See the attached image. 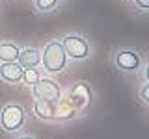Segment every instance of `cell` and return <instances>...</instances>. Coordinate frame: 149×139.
<instances>
[{"label": "cell", "instance_id": "6da1fadb", "mask_svg": "<svg viewBox=\"0 0 149 139\" xmlns=\"http://www.w3.org/2000/svg\"><path fill=\"white\" fill-rule=\"evenodd\" d=\"M41 63H43L45 71L49 72H60L65 69L67 54H65L60 41H50L45 45V50L41 52Z\"/></svg>", "mask_w": 149, "mask_h": 139}, {"label": "cell", "instance_id": "7a4b0ae2", "mask_svg": "<svg viewBox=\"0 0 149 139\" xmlns=\"http://www.w3.org/2000/svg\"><path fill=\"white\" fill-rule=\"evenodd\" d=\"M0 124L8 132H15L24 124V109L19 104H8L0 111Z\"/></svg>", "mask_w": 149, "mask_h": 139}, {"label": "cell", "instance_id": "3957f363", "mask_svg": "<svg viewBox=\"0 0 149 139\" xmlns=\"http://www.w3.org/2000/svg\"><path fill=\"white\" fill-rule=\"evenodd\" d=\"M60 43H62L65 54L71 56L73 59H86L90 56V45L82 35H65Z\"/></svg>", "mask_w": 149, "mask_h": 139}, {"label": "cell", "instance_id": "277c9868", "mask_svg": "<svg viewBox=\"0 0 149 139\" xmlns=\"http://www.w3.org/2000/svg\"><path fill=\"white\" fill-rule=\"evenodd\" d=\"M34 96L39 100H50L56 102L62 98V89L54 80H49V78H39L34 85Z\"/></svg>", "mask_w": 149, "mask_h": 139}, {"label": "cell", "instance_id": "5b68a950", "mask_svg": "<svg viewBox=\"0 0 149 139\" xmlns=\"http://www.w3.org/2000/svg\"><path fill=\"white\" fill-rule=\"evenodd\" d=\"M114 63L118 69H121L125 72H136L140 69V65H142V59H140V54L134 52V50L121 48L114 56Z\"/></svg>", "mask_w": 149, "mask_h": 139}, {"label": "cell", "instance_id": "8992f818", "mask_svg": "<svg viewBox=\"0 0 149 139\" xmlns=\"http://www.w3.org/2000/svg\"><path fill=\"white\" fill-rule=\"evenodd\" d=\"M69 100L74 106V109H84L91 100V91L88 87V83L78 82L69 89Z\"/></svg>", "mask_w": 149, "mask_h": 139}, {"label": "cell", "instance_id": "52a82bcc", "mask_svg": "<svg viewBox=\"0 0 149 139\" xmlns=\"http://www.w3.org/2000/svg\"><path fill=\"white\" fill-rule=\"evenodd\" d=\"M22 71L17 61H4L0 65V78L8 83H17L19 80H22Z\"/></svg>", "mask_w": 149, "mask_h": 139}, {"label": "cell", "instance_id": "ba28073f", "mask_svg": "<svg viewBox=\"0 0 149 139\" xmlns=\"http://www.w3.org/2000/svg\"><path fill=\"white\" fill-rule=\"evenodd\" d=\"M17 63L21 65L22 69H34L41 63V52L37 48H24L19 52Z\"/></svg>", "mask_w": 149, "mask_h": 139}, {"label": "cell", "instance_id": "9c48e42d", "mask_svg": "<svg viewBox=\"0 0 149 139\" xmlns=\"http://www.w3.org/2000/svg\"><path fill=\"white\" fill-rule=\"evenodd\" d=\"M34 113L43 120H52L54 115H56V106L50 100H39L37 98V102L34 104Z\"/></svg>", "mask_w": 149, "mask_h": 139}, {"label": "cell", "instance_id": "30bf717a", "mask_svg": "<svg viewBox=\"0 0 149 139\" xmlns=\"http://www.w3.org/2000/svg\"><path fill=\"white\" fill-rule=\"evenodd\" d=\"M21 48L15 43H0V61H17Z\"/></svg>", "mask_w": 149, "mask_h": 139}, {"label": "cell", "instance_id": "8fae6325", "mask_svg": "<svg viewBox=\"0 0 149 139\" xmlns=\"http://www.w3.org/2000/svg\"><path fill=\"white\" fill-rule=\"evenodd\" d=\"M58 102V106H56V115L54 119H71L74 115V106L71 104V100L69 98H63V100H56Z\"/></svg>", "mask_w": 149, "mask_h": 139}, {"label": "cell", "instance_id": "7c38bea8", "mask_svg": "<svg viewBox=\"0 0 149 139\" xmlns=\"http://www.w3.org/2000/svg\"><path fill=\"white\" fill-rule=\"evenodd\" d=\"M58 2H60V0H34L36 8L39 9L41 13H49V11H52V9L58 6Z\"/></svg>", "mask_w": 149, "mask_h": 139}, {"label": "cell", "instance_id": "4fadbf2b", "mask_svg": "<svg viewBox=\"0 0 149 139\" xmlns=\"http://www.w3.org/2000/svg\"><path fill=\"white\" fill-rule=\"evenodd\" d=\"M39 71L34 67V69H24L22 71V80H24V83H28V85H34V83L39 80Z\"/></svg>", "mask_w": 149, "mask_h": 139}, {"label": "cell", "instance_id": "5bb4252c", "mask_svg": "<svg viewBox=\"0 0 149 139\" xmlns=\"http://www.w3.org/2000/svg\"><path fill=\"white\" fill-rule=\"evenodd\" d=\"M140 98L146 102V104H149V82L142 87V89H140Z\"/></svg>", "mask_w": 149, "mask_h": 139}, {"label": "cell", "instance_id": "9a60e30c", "mask_svg": "<svg viewBox=\"0 0 149 139\" xmlns=\"http://www.w3.org/2000/svg\"><path fill=\"white\" fill-rule=\"evenodd\" d=\"M134 4H136V8L142 9V11H149V0H134Z\"/></svg>", "mask_w": 149, "mask_h": 139}, {"label": "cell", "instance_id": "2e32d148", "mask_svg": "<svg viewBox=\"0 0 149 139\" xmlns=\"http://www.w3.org/2000/svg\"><path fill=\"white\" fill-rule=\"evenodd\" d=\"M146 80L149 82V65H147V67H146Z\"/></svg>", "mask_w": 149, "mask_h": 139}, {"label": "cell", "instance_id": "e0dca14e", "mask_svg": "<svg viewBox=\"0 0 149 139\" xmlns=\"http://www.w3.org/2000/svg\"><path fill=\"white\" fill-rule=\"evenodd\" d=\"M21 139H34V137H30V136H22Z\"/></svg>", "mask_w": 149, "mask_h": 139}]
</instances>
